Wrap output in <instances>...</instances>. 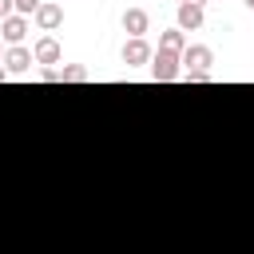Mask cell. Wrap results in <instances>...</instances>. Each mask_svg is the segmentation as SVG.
<instances>
[{
    "label": "cell",
    "mask_w": 254,
    "mask_h": 254,
    "mask_svg": "<svg viewBox=\"0 0 254 254\" xmlns=\"http://www.w3.org/2000/svg\"><path fill=\"white\" fill-rule=\"evenodd\" d=\"M123 32H127V40H143V36L151 32L147 8H127V12H123Z\"/></svg>",
    "instance_id": "6"
},
{
    "label": "cell",
    "mask_w": 254,
    "mask_h": 254,
    "mask_svg": "<svg viewBox=\"0 0 254 254\" xmlns=\"http://www.w3.org/2000/svg\"><path fill=\"white\" fill-rule=\"evenodd\" d=\"M210 64H214L210 44H187V52H183V71H210Z\"/></svg>",
    "instance_id": "3"
},
{
    "label": "cell",
    "mask_w": 254,
    "mask_h": 254,
    "mask_svg": "<svg viewBox=\"0 0 254 254\" xmlns=\"http://www.w3.org/2000/svg\"><path fill=\"white\" fill-rule=\"evenodd\" d=\"M60 79L64 83H87V67L83 64H64L60 67Z\"/></svg>",
    "instance_id": "11"
},
{
    "label": "cell",
    "mask_w": 254,
    "mask_h": 254,
    "mask_svg": "<svg viewBox=\"0 0 254 254\" xmlns=\"http://www.w3.org/2000/svg\"><path fill=\"white\" fill-rule=\"evenodd\" d=\"M206 24V16H202V8H190V4H179V16H175V28H183V32H198Z\"/></svg>",
    "instance_id": "9"
},
{
    "label": "cell",
    "mask_w": 254,
    "mask_h": 254,
    "mask_svg": "<svg viewBox=\"0 0 254 254\" xmlns=\"http://www.w3.org/2000/svg\"><path fill=\"white\" fill-rule=\"evenodd\" d=\"M159 48L163 52H187V32L183 28H167V32H159Z\"/></svg>",
    "instance_id": "10"
},
{
    "label": "cell",
    "mask_w": 254,
    "mask_h": 254,
    "mask_svg": "<svg viewBox=\"0 0 254 254\" xmlns=\"http://www.w3.org/2000/svg\"><path fill=\"white\" fill-rule=\"evenodd\" d=\"M28 28H32V24H28V16H20V12H16V16H8V20L0 24V40H4L8 48H16V44H24Z\"/></svg>",
    "instance_id": "7"
},
{
    "label": "cell",
    "mask_w": 254,
    "mask_h": 254,
    "mask_svg": "<svg viewBox=\"0 0 254 254\" xmlns=\"http://www.w3.org/2000/svg\"><path fill=\"white\" fill-rule=\"evenodd\" d=\"M183 79H187V83H210L214 75H210V71H183Z\"/></svg>",
    "instance_id": "13"
},
{
    "label": "cell",
    "mask_w": 254,
    "mask_h": 254,
    "mask_svg": "<svg viewBox=\"0 0 254 254\" xmlns=\"http://www.w3.org/2000/svg\"><path fill=\"white\" fill-rule=\"evenodd\" d=\"M119 56H123V64H127V67H143V64L151 67L155 48L147 44V36H143V40H123V52H119Z\"/></svg>",
    "instance_id": "2"
},
{
    "label": "cell",
    "mask_w": 254,
    "mask_h": 254,
    "mask_svg": "<svg viewBox=\"0 0 254 254\" xmlns=\"http://www.w3.org/2000/svg\"><path fill=\"white\" fill-rule=\"evenodd\" d=\"M40 4H44V0H16V12H20V16H36Z\"/></svg>",
    "instance_id": "12"
},
{
    "label": "cell",
    "mask_w": 254,
    "mask_h": 254,
    "mask_svg": "<svg viewBox=\"0 0 254 254\" xmlns=\"http://www.w3.org/2000/svg\"><path fill=\"white\" fill-rule=\"evenodd\" d=\"M8 16H16V0H0V24H4Z\"/></svg>",
    "instance_id": "15"
},
{
    "label": "cell",
    "mask_w": 254,
    "mask_h": 254,
    "mask_svg": "<svg viewBox=\"0 0 254 254\" xmlns=\"http://www.w3.org/2000/svg\"><path fill=\"white\" fill-rule=\"evenodd\" d=\"M32 48H24V44H16V48H8L4 52V67H8V75H24V71H32Z\"/></svg>",
    "instance_id": "8"
},
{
    "label": "cell",
    "mask_w": 254,
    "mask_h": 254,
    "mask_svg": "<svg viewBox=\"0 0 254 254\" xmlns=\"http://www.w3.org/2000/svg\"><path fill=\"white\" fill-rule=\"evenodd\" d=\"M40 83H64V79H60V67H44V71H40Z\"/></svg>",
    "instance_id": "14"
},
{
    "label": "cell",
    "mask_w": 254,
    "mask_h": 254,
    "mask_svg": "<svg viewBox=\"0 0 254 254\" xmlns=\"http://www.w3.org/2000/svg\"><path fill=\"white\" fill-rule=\"evenodd\" d=\"M242 4H246V8H250V12H254V0H242Z\"/></svg>",
    "instance_id": "18"
},
{
    "label": "cell",
    "mask_w": 254,
    "mask_h": 254,
    "mask_svg": "<svg viewBox=\"0 0 254 254\" xmlns=\"http://www.w3.org/2000/svg\"><path fill=\"white\" fill-rule=\"evenodd\" d=\"M151 79H155V83H175V79H183V56L159 48L155 60H151Z\"/></svg>",
    "instance_id": "1"
},
{
    "label": "cell",
    "mask_w": 254,
    "mask_h": 254,
    "mask_svg": "<svg viewBox=\"0 0 254 254\" xmlns=\"http://www.w3.org/2000/svg\"><path fill=\"white\" fill-rule=\"evenodd\" d=\"M32 60H36V64H44V67L60 64V60H64V48H60V40H56V36H40V40L32 44Z\"/></svg>",
    "instance_id": "4"
},
{
    "label": "cell",
    "mask_w": 254,
    "mask_h": 254,
    "mask_svg": "<svg viewBox=\"0 0 254 254\" xmlns=\"http://www.w3.org/2000/svg\"><path fill=\"white\" fill-rule=\"evenodd\" d=\"M0 64H4V44H0Z\"/></svg>",
    "instance_id": "19"
},
{
    "label": "cell",
    "mask_w": 254,
    "mask_h": 254,
    "mask_svg": "<svg viewBox=\"0 0 254 254\" xmlns=\"http://www.w3.org/2000/svg\"><path fill=\"white\" fill-rule=\"evenodd\" d=\"M179 4H190V8H202L206 0H179Z\"/></svg>",
    "instance_id": "16"
},
{
    "label": "cell",
    "mask_w": 254,
    "mask_h": 254,
    "mask_svg": "<svg viewBox=\"0 0 254 254\" xmlns=\"http://www.w3.org/2000/svg\"><path fill=\"white\" fill-rule=\"evenodd\" d=\"M32 20H36V28H40L44 36H52V32L64 24V8H60V4H52V0H44V4L36 8V16H32Z\"/></svg>",
    "instance_id": "5"
},
{
    "label": "cell",
    "mask_w": 254,
    "mask_h": 254,
    "mask_svg": "<svg viewBox=\"0 0 254 254\" xmlns=\"http://www.w3.org/2000/svg\"><path fill=\"white\" fill-rule=\"evenodd\" d=\"M4 79H8V67H4V64H0V83H4Z\"/></svg>",
    "instance_id": "17"
}]
</instances>
